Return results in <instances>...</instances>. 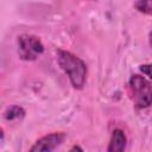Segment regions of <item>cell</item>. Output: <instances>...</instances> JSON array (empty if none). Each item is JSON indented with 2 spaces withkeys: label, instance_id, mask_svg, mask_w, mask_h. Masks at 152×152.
I'll return each instance as SVG.
<instances>
[{
  "label": "cell",
  "instance_id": "6da1fadb",
  "mask_svg": "<svg viewBox=\"0 0 152 152\" xmlns=\"http://www.w3.org/2000/svg\"><path fill=\"white\" fill-rule=\"evenodd\" d=\"M57 62L59 68L66 74L71 84L76 89H82L87 78V65L76 55L58 49L57 50Z\"/></svg>",
  "mask_w": 152,
  "mask_h": 152
},
{
  "label": "cell",
  "instance_id": "7a4b0ae2",
  "mask_svg": "<svg viewBox=\"0 0 152 152\" xmlns=\"http://www.w3.org/2000/svg\"><path fill=\"white\" fill-rule=\"evenodd\" d=\"M133 102L139 108H147L152 104V83L144 76L133 75L128 82Z\"/></svg>",
  "mask_w": 152,
  "mask_h": 152
},
{
  "label": "cell",
  "instance_id": "3957f363",
  "mask_svg": "<svg viewBox=\"0 0 152 152\" xmlns=\"http://www.w3.org/2000/svg\"><path fill=\"white\" fill-rule=\"evenodd\" d=\"M44 51L42 40L33 34H20L18 37V53L23 61H34Z\"/></svg>",
  "mask_w": 152,
  "mask_h": 152
},
{
  "label": "cell",
  "instance_id": "277c9868",
  "mask_svg": "<svg viewBox=\"0 0 152 152\" xmlns=\"http://www.w3.org/2000/svg\"><path fill=\"white\" fill-rule=\"evenodd\" d=\"M64 140H65V133L55 132L38 139L34 142V145L30 148V151L31 152H50L57 148Z\"/></svg>",
  "mask_w": 152,
  "mask_h": 152
},
{
  "label": "cell",
  "instance_id": "5b68a950",
  "mask_svg": "<svg viewBox=\"0 0 152 152\" xmlns=\"http://www.w3.org/2000/svg\"><path fill=\"white\" fill-rule=\"evenodd\" d=\"M126 142H127V139H126L124 131H121L119 128L114 129L112 133V138H110L107 151L108 152H121L125 150Z\"/></svg>",
  "mask_w": 152,
  "mask_h": 152
},
{
  "label": "cell",
  "instance_id": "8992f818",
  "mask_svg": "<svg viewBox=\"0 0 152 152\" xmlns=\"http://www.w3.org/2000/svg\"><path fill=\"white\" fill-rule=\"evenodd\" d=\"M24 115H25V110L19 106H12L5 112V119H7V120L20 119Z\"/></svg>",
  "mask_w": 152,
  "mask_h": 152
},
{
  "label": "cell",
  "instance_id": "52a82bcc",
  "mask_svg": "<svg viewBox=\"0 0 152 152\" xmlns=\"http://www.w3.org/2000/svg\"><path fill=\"white\" fill-rule=\"evenodd\" d=\"M134 6L139 12L152 15V0H138Z\"/></svg>",
  "mask_w": 152,
  "mask_h": 152
},
{
  "label": "cell",
  "instance_id": "ba28073f",
  "mask_svg": "<svg viewBox=\"0 0 152 152\" xmlns=\"http://www.w3.org/2000/svg\"><path fill=\"white\" fill-rule=\"evenodd\" d=\"M139 69H140V71L142 74H145L146 76H148L152 80V63H150V64H142V65L139 66Z\"/></svg>",
  "mask_w": 152,
  "mask_h": 152
},
{
  "label": "cell",
  "instance_id": "9c48e42d",
  "mask_svg": "<svg viewBox=\"0 0 152 152\" xmlns=\"http://www.w3.org/2000/svg\"><path fill=\"white\" fill-rule=\"evenodd\" d=\"M74 150H78V151H83L81 147H78V146H74V147H71L70 148V151H74Z\"/></svg>",
  "mask_w": 152,
  "mask_h": 152
}]
</instances>
